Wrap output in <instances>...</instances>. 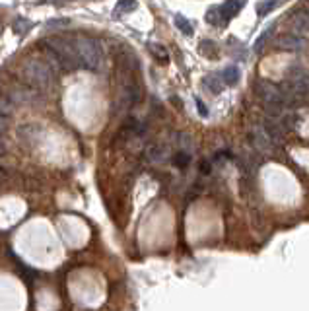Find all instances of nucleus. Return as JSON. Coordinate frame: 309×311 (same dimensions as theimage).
Returning <instances> with one entry per match:
<instances>
[{
    "mask_svg": "<svg viewBox=\"0 0 309 311\" xmlns=\"http://www.w3.org/2000/svg\"><path fill=\"white\" fill-rule=\"evenodd\" d=\"M74 47H76L80 64L87 70L99 72L101 64H103V55H101V43L94 37H86V35H78L74 39Z\"/></svg>",
    "mask_w": 309,
    "mask_h": 311,
    "instance_id": "f257e3e1",
    "label": "nucleus"
},
{
    "mask_svg": "<svg viewBox=\"0 0 309 311\" xmlns=\"http://www.w3.org/2000/svg\"><path fill=\"white\" fill-rule=\"evenodd\" d=\"M58 60V70L62 72H68V70H76L80 68V58H78V53H76V47L72 41H67L62 37H51V39H45L43 41Z\"/></svg>",
    "mask_w": 309,
    "mask_h": 311,
    "instance_id": "f03ea898",
    "label": "nucleus"
},
{
    "mask_svg": "<svg viewBox=\"0 0 309 311\" xmlns=\"http://www.w3.org/2000/svg\"><path fill=\"white\" fill-rule=\"evenodd\" d=\"M24 78L28 80L29 86H33L35 90H49L53 86V72L49 68L47 62L39 60V58H29L24 64Z\"/></svg>",
    "mask_w": 309,
    "mask_h": 311,
    "instance_id": "7ed1b4c3",
    "label": "nucleus"
},
{
    "mask_svg": "<svg viewBox=\"0 0 309 311\" xmlns=\"http://www.w3.org/2000/svg\"><path fill=\"white\" fill-rule=\"evenodd\" d=\"M255 94L259 96V99H261L264 105L286 107V109H290L288 103H286V96H284L282 87L269 82V80H257V82H255Z\"/></svg>",
    "mask_w": 309,
    "mask_h": 311,
    "instance_id": "20e7f679",
    "label": "nucleus"
},
{
    "mask_svg": "<svg viewBox=\"0 0 309 311\" xmlns=\"http://www.w3.org/2000/svg\"><path fill=\"white\" fill-rule=\"evenodd\" d=\"M249 142L253 144V148L261 154H271L274 150L276 142L272 140V136L269 135V130L264 128L262 125H255L249 132Z\"/></svg>",
    "mask_w": 309,
    "mask_h": 311,
    "instance_id": "39448f33",
    "label": "nucleus"
},
{
    "mask_svg": "<svg viewBox=\"0 0 309 311\" xmlns=\"http://www.w3.org/2000/svg\"><path fill=\"white\" fill-rule=\"evenodd\" d=\"M286 82L301 92H309V70L300 64H292L286 72Z\"/></svg>",
    "mask_w": 309,
    "mask_h": 311,
    "instance_id": "423d86ee",
    "label": "nucleus"
},
{
    "mask_svg": "<svg viewBox=\"0 0 309 311\" xmlns=\"http://www.w3.org/2000/svg\"><path fill=\"white\" fill-rule=\"evenodd\" d=\"M276 47L282 51H288V53H296L305 47V39L298 35V33H284L282 37L276 39Z\"/></svg>",
    "mask_w": 309,
    "mask_h": 311,
    "instance_id": "0eeeda50",
    "label": "nucleus"
},
{
    "mask_svg": "<svg viewBox=\"0 0 309 311\" xmlns=\"http://www.w3.org/2000/svg\"><path fill=\"white\" fill-rule=\"evenodd\" d=\"M245 2L247 0H226L222 6H220V16H222V21L224 24H228L232 18H235L239 12H241V8L245 6Z\"/></svg>",
    "mask_w": 309,
    "mask_h": 311,
    "instance_id": "6e6552de",
    "label": "nucleus"
},
{
    "mask_svg": "<svg viewBox=\"0 0 309 311\" xmlns=\"http://www.w3.org/2000/svg\"><path fill=\"white\" fill-rule=\"evenodd\" d=\"M144 158H146V162H150V164H160V162H164L165 158H167V146H164V144L148 146L144 152Z\"/></svg>",
    "mask_w": 309,
    "mask_h": 311,
    "instance_id": "1a4fd4ad",
    "label": "nucleus"
},
{
    "mask_svg": "<svg viewBox=\"0 0 309 311\" xmlns=\"http://www.w3.org/2000/svg\"><path fill=\"white\" fill-rule=\"evenodd\" d=\"M292 29H294L298 35L307 33L309 31V12L307 10H300V12L294 14V18H292Z\"/></svg>",
    "mask_w": 309,
    "mask_h": 311,
    "instance_id": "9d476101",
    "label": "nucleus"
},
{
    "mask_svg": "<svg viewBox=\"0 0 309 311\" xmlns=\"http://www.w3.org/2000/svg\"><path fill=\"white\" fill-rule=\"evenodd\" d=\"M204 86L208 87L212 94H220L226 84H224L222 76H218V74H210V76L204 78Z\"/></svg>",
    "mask_w": 309,
    "mask_h": 311,
    "instance_id": "9b49d317",
    "label": "nucleus"
},
{
    "mask_svg": "<svg viewBox=\"0 0 309 311\" xmlns=\"http://www.w3.org/2000/svg\"><path fill=\"white\" fill-rule=\"evenodd\" d=\"M148 49H150V53L158 58V62L165 64V62L169 60V55H167V51H165L164 45H160V43H148Z\"/></svg>",
    "mask_w": 309,
    "mask_h": 311,
    "instance_id": "f8f14e48",
    "label": "nucleus"
},
{
    "mask_svg": "<svg viewBox=\"0 0 309 311\" xmlns=\"http://www.w3.org/2000/svg\"><path fill=\"white\" fill-rule=\"evenodd\" d=\"M239 68L237 66H228L226 70H224V74H222V80H224V84H228V86H233V84H237L239 82Z\"/></svg>",
    "mask_w": 309,
    "mask_h": 311,
    "instance_id": "ddd939ff",
    "label": "nucleus"
},
{
    "mask_svg": "<svg viewBox=\"0 0 309 311\" xmlns=\"http://www.w3.org/2000/svg\"><path fill=\"white\" fill-rule=\"evenodd\" d=\"M171 162H173L175 167H179V169H187L189 164H191V154H189V152H183V150H179L177 154H173Z\"/></svg>",
    "mask_w": 309,
    "mask_h": 311,
    "instance_id": "4468645a",
    "label": "nucleus"
},
{
    "mask_svg": "<svg viewBox=\"0 0 309 311\" xmlns=\"http://www.w3.org/2000/svg\"><path fill=\"white\" fill-rule=\"evenodd\" d=\"M175 144L179 146L183 152H189L193 148V138L187 135V132H177L175 135Z\"/></svg>",
    "mask_w": 309,
    "mask_h": 311,
    "instance_id": "2eb2a0df",
    "label": "nucleus"
},
{
    "mask_svg": "<svg viewBox=\"0 0 309 311\" xmlns=\"http://www.w3.org/2000/svg\"><path fill=\"white\" fill-rule=\"evenodd\" d=\"M18 135L21 140H31V138H35V136L39 135V128L35 125H21Z\"/></svg>",
    "mask_w": 309,
    "mask_h": 311,
    "instance_id": "dca6fc26",
    "label": "nucleus"
},
{
    "mask_svg": "<svg viewBox=\"0 0 309 311\" xmlns=\"http://www.w3.org/2000/svg\"><path fill=\"white\" fill-rule=\"evenodd\" d=\"M278 2H280V0H262V2H259V6H257V14H259V16L271 14L272 10L278 6Z\"/></svg>",
    "mask_w": 309,
    "mask_h": 311,
    "instance_id": "f3484780",
    "label": "nucleus"
},
{
    "mask_svg": "<svg viewBox=\"0 0 309 311\" xmlns=\"http://www.w3.org/2000/svg\"><path fill=\"white\" fill-rule=\"evenodd\" d=\"M175 26L181 29V33H185V35H193V26L189 24V19L185 18V16H175Z\"/></svg>",
    "mask_w": 309,
    "mask_h": 311,
    "instance_id": "a211bd4d",
    "label": "nucleus"
},
{
    "mask_svg": "<svg viewBox=\"0 0 309 311\" xmlns=\"http://www.w3.org/2000/svg\"><path fill=\"white\" fill-rule=\"evenodd\" d=\"M218 47H216V43H212V41H203L201 43V53H203L204 57H208V58H216L218 57Z\"/></svg>",
    "mask_w": 309,
    "mask_h": 311,
    "instance_id": "6ab92c4d",
    "label": "nucleus"
},
{
    "mask_svg": "<svg viewBox=\"0 0 309 311\" xmlns=\"http://www.w3.org/2000/svg\"><path fill=\"white\" fill-rule=\"evenodd\" d=\"M12 111H14V101L8 96H0V115L10 117Z\"/></svg>",
    "mask_w": 309,
    "mask_h": 311,
    "instance_id": "aec40b11",
    "label": "nucleus"
},
{
    "mask_svg": "<svg viewBox=\"0 0 309 311\" xmlns=\"http://www.w3.org/2000/svg\"><path fill=\"white\" fill-rule=\"evenodd\" d=\"M29 29H31V21H29L28 18H16L14 19V31H16L18 35L26 33V31H29Z\"/></svg>",
    "mask_w": 309,
    "mask_h": 311,
    "instance_id": "412c9836",
    "label": "nucleus"
},
{
    "mask_svg": "<svg viewBox=\"0 0 309 311\" xmlns=\"http://www.w3.org/2000/svg\"><path fill=\"white\" fill-rule=\"evenodd\" d=\"M206 19H208V24H212V26H224L222 16H220V10L218 8L208 10V12H206Z\"/></svg>",
    "mask_w": 309,
    "mask_h": 311,
    "instance_id": "4be33fe9",
    "label": "nucleus"
},
{
    "mask_svg": "<svg viewBox=\"0 0 309 311\" xmlns=\"http://www.w3.org/2000/svg\"><path fill=\"white\" fill-rule=\"evenodd\" d=\"M272 33H274V24H271V26H269V28L264 29V31H262L261 33V37L257 39V43H255V49H257V51H259V49L262 47V43H264V41H267V39L271 37Z\"/></svg>",
    "mask_w": 309,
    "mask_h": 311,
    "instance_id": "5701e85b",
    "label": "nucleus"
},
{
    "mask_svg": "<svg viewBox=\"0 0 309 311\" xmlns=\"http://www.w3.org/2000/svg\"><path fill=\"white\" fill-rule=\"evenodd\" d=\"M136 8L135 0H119V12H133Z\"/></svg>",
    "mask_w": 309,
    "mask_h": 311,
    "instance_id": "b1692460",
    "label": "nucleus"
},
{
    "mask_svg": "<svg viewBox=\"0 0 309 311\" xmlns=\"http://www.w3.org/2000/svg\"><path fill=\"white\" fill-rule=\"evenodd\" d=\"M70 26V19L67 18H60V19H51L47 24V28L49 29H53V28H68Z\"/></svg>",
    "mask_w": 309,
    "mask_h": 311,
    "instance_id": "393cba45",
    "label": "nucleus"
},
{
    "mask_svg": "<svg viewBox=\"0 0 309 311\" xmlns=\"http://www.w3.org/2000/svg\"><path fill=\"white\" fill-rule=\"evenodd\" d=\"M8 126H10V117L0 115V136L8 130Z\"/></svg>",
    "mask_w": 309,
    "mask_h": 311,
    "instance_id": "a878e982",
    "label": "nucleus"
},
{
    "mask_svg": "<svg viewBox=\"0 0 309 311\" xmlns=\"http://www.w3.org/2000/svg\"><path fill=\"white\" fill-rule=\"evenodd\" d=\"M194 103H196V109H198V113H201V115L208 117V109H206V105H204V103L201 101V99H198V97L194 99Z\"/></svg>",
    "mask_w": 309,
    "mask_h": 311,
    "instance_id": "bb28decb",
    "label": "nucleus"
},
{
    "mask_svg": "<svg viewBox=\"0 0 309 311\" xmlns=\"http://www.w3.org/2000/svg\"><path fill=\"white\" fill-rule=\"evenodd\" d=\"M6 152V144H4V140H2V136H0V156Z\"/></svg>",
    "mask_w": 309,
    "mask_h": 311,
    "instance_id": "cd10ccee",
    "label": "nucleus"
},
{
    "mask_svg": "<svg viewBox=\"0 0 309 311\" xmlns=\"http://www.w3.org/2000/svg\"><path fill=\"white\" fill-rule=\"evenodd\" d=\"M4 179H6V171L0 167V181H4Z\"/></svg>",
    "mask_w": 309,
    "mask_h": 311,
    "instance_id": "c85d7f7f",
    "label": "nucleus"
}]
</instances>
